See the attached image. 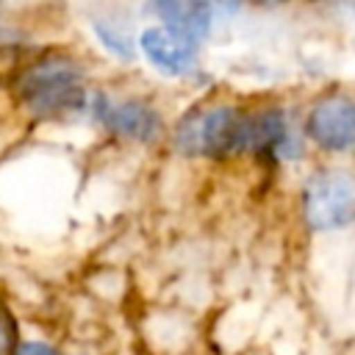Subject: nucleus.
Returning a JSON list of instances; mask_svg holds the SVG:
<instances>
[{
  "instance_id": "20e7f679",
  "label": "nucleus",
  "mask_w": 355,
  "mask_h": 355,
  "mask_svg": "<svg viewBox=\"0 0 355 355\" xmlns=\"http://www.w3.org/2000/svg\"><path fill=\"white\" fill-rule=\"evenodd\" d=\"M308 136L330 153L349 150L355 144V100L336 94L319 100L305 119Z\"/></svg>"
},
{
  "instance_id": "1a4fd4ad",
  "label": "nucleus",
  "mask_w": 355,
  "mask_h": 355,
  "mask_svg": "<svg viewBox=\"0 0 355 355\" xmlns=\"http://www.w3.org/2000/svg\"><path fill=\"white\" fill-rule=\"evenodd\" d=\"M14 347V316L6 305H0V355H11Z\"/></svg>"
},
{
  "instance_id": "9d476101",
  "label": "nucleus",
  "mask_w": 355,
  "mask_h": 355,
  "mask_svg": "<svg viewBox=\"0 0 355 355\" xmlns=\"http://www.w3.org/2000/svg\"><path fill=\"white\" fill-rule=\"evenodd\" d=\"M11 355H61V352L53 349V347L44 344V341H22V344L14 347Z\"/></svg>"
},
{
  "instance_id": "6e6552de",
  "label": "nucleus",
  "mask_w": 355,
  "mask_h": 355,
  "mask_svg": "<svg viewBox=\"0 0 355 355\" xmlns=\"http://www.w3.org/2000/svg\"><path fill=\"white\" fill-rule=\"evenodd\" d=\"M94 36H97V42H100L108 53H114L116 58H133V53H136L130 33H128L125 28H119L116 22L94 19Z\"/></svg>"
},
{
  "instance_id": "f03ea898",
  "label": "nucleus",
  "mask_w": 355,
  "mask_h": 355,
  "mask_svg": "<svg viewBox=\"0 0 355 355\" xmlns=\"http://www.w3.org/2000/svg\"><path fill=\"white\" fill-rule=\"evenodd\" d=\"M244 111L233 105H214L186 116L175 130V144L186 155L222 158L241 153Z\"/></svg>"
},
{
  "instance_id": "423d86ee",
  "label": "nucleus",
  "mask_w": 355,
  "mask_h": 355,
  "mask_svg": "<svg viewBox=\"0 0 355 355\" xmlns=\"http://www.w3.org/2000/svg\"><path fill=\"white\" fill-rule=\"evenodd\" d=\"M139 50L161 75H189L197 64L194 44L166 28H144L139 36Z\"/></svg>"
},
{
  "instance_id": "f257e3e1",
  "label": "nucleus",
  "mask_w": 355,
  "mask_h": 355,
  "mask_svg": "<svg viewBox=\"0 0 355 355\" xmlns=\"http://www.w3.org/2000/svg\"><path fill=\"white\" fill-rule=\"evenodd\" d=\"M19 100L36 116H61L83 108L86 92L80 80V67L72 58L50 55L36 61L17 80Z\"/></svg>"
},
{
  "instance_id": "9b49d317",
  "label": "nucleus",
  "mask_w": 355,
  "mask_h": 355,
  "mask_svg": "<svg viewBox=\"0 0 355 355\" xmlns=\"http://www.w3.org/2000/svg\"><path fill=\"white\" fill-rule=\"evenodd\" d=\"M252 3H261V6H280V3H286V0H252Z\"/></svg>"
},
{
  "instance_id": "7ed1b4c3",
  "label": "nucleus",
  "mask_w": 355,
  "mask_h": 355,
  "mask_svg": "<svg viewBox=\"0 0 355 355\" xmlns=\"http://www.w3.org/2000/svg\"><path fill=\"white\" fill-rule=\"evenodd\" d=\"M302 216L313 230H336L355 222V175L347 169L313 172L302 186Z\"/></svg>"
},
{
  "instance_id": "39448f33",
  "label": "nucleus",
  "mask_w": 355,
  "mask_h": 355,
  "mask_svg": "<svg viewBox=\"0 0 355 355\" xmlns=\"http://www.w3.org/2000/svg\"><path fill=\"white\" fill-rule=\"evenodd\" d=\"M94 114L97 119L116 136L122 139H133V141H141V144H150L158 139L161 133V114L144 103V100H97L94 103Z\"/></svg>"
},
{
  "instance_id": "0eeeda50",
  "label": "nucleus",
  "mask_w": 355,
  "mask_h": 355,
  "mask_svg": "<svg viewBox=\"0 0 355 355\" xmlns=\"http://www.w3.org/2000/svg\"><path fill=\"white\" fill-rule=\"evenodd\" d=\"M150 11L161 19V28L197 44L211 31V3L208 0H150Z\"/></svg>"
}]
</instances>
